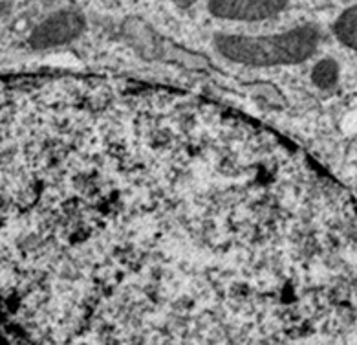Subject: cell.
Wrapping results in <instances>:
<instances>
[{
    "instance_id": "cell-1",
    "label": "cell",
    "mask_w": 357,
    "mask_h": 345,
    "mask_svg": "<svg viewBox=\"0 0 357 345\" xmlns=\"http://www.w3.org/2000/svg\"><path fill=\"white\" fill-rule=\"evenodd\" d=\"M319 31L313 26H301L295 30L266 37L218 35L216 48L224 57L248 66H277L297 64L308 59L317 50Z\"/></svg>"
},
{
    "instance_id": "cell-2",
    "label": "cell",
    "mask_w": 357,
    "mask_h": 345,
    "mask_svg": "<svg viewBox=\"0 0 357 345\" xmlns=\"http://www.w3.org/2000/svg\"><path fill=\"white\" fill-rule=\"evenodd\" d=\"M84 28V19L75 11H59L43 20L33 30L30 45L35 50H48L54 46L66 45L79 37Z\"/></svg>"
},
{
    "instance_id": "cell-3",
    "label": "cell",
    "mask_w": 357,
    "mask_h": 345,
    "mask_svg": "<svg viewBox=\"0 0 357 345\" xmlns=\"http://www.w3.org/2000/svg\"><path fill=\"white\" fill-rule=\"evenodd\" d=\"M288 0H209V11L227 20H262L277 15Z\"/></svg>"
},
{
    "instance_id": "cell-4",
    "label": "cell",
    "mask_w": 357,
    "mask_h": 345,
    "mask_svg": "<svg viewBox=\"0 0 357 345\" xmlns=\"http://www.w3.org/2000/svg\"><path fill=\"white\" fill-rule=\"evenodd\" d=\"M357 11L356 6L348 8V10L342 11V15L335 20V26H333V31H335V37L341 41L342 45L348 46V48H356L357 46Z\"/></svg>"
},
{
    "instance_id": "cell-5",
    "label": "cell",
    "mask_w": 357,
    "mask_h": 345,
    "mask_svg": "<svg viewBox=\"0 0 357 345\" xmlns=\"http://www.w3.org/2000/svg\"><path fill=\"white\" fill-rule=\"evenodd\" d=\"M312 81L323 90L335 87L339 81V64L333 59L319 61L312 70Z\"/></svg>"
},
{
    "instance_id": "cell-6",
    "label": "cell",
    "mask_w": 357,
    "mask_h": 345,
    "mask_svg": "<svg viewBox=\"0 0 357 345\" xmlns=\"http://www.w3.org/2000/svg\"><path fill=\"white\" fill-rule=\"evenodd\" d=\"M178 4L180 6H189V4H192V2H195V0H176Z\"/></svg>"
}]
</instances>
